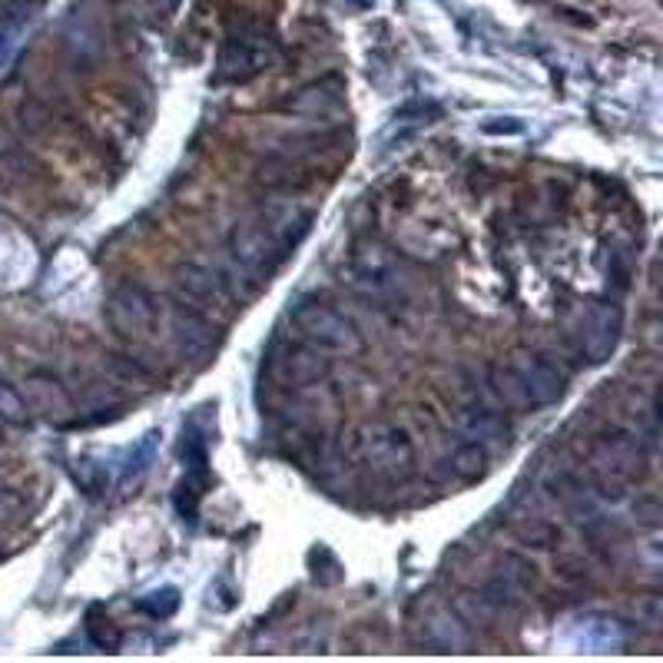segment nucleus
<instances>
[{
    "instance_id": "15",
    "label": "nucleus",
    "mask_w": 663,
    "mask_h": 663,
    "mask_svg": "<svg viewBox=\"0 0 663 663\" xmlns=\"http://www.w3.org/2000/svg\"><path fill=\"white\" fill-rule=\"evenodd\" d=\"M458 428H461L464 438L478 441V445L498 441V438L505 435V422L498 418V412H492V409L482 405V402H464V405H461V412H458Z\"/></svg>"
},
{
    "instance_id": "18",
    "label": "nucleus",
    "mask_w": 663,
    "mask_h": 663,
    "mask_svg": "<svg viewBox=\"0 0 663 663\" xmlns=\"http://www.w3.org/2000/svg\"><path fill=\"white\" fill-rule=\"evenodd\" d=\"M448 464H451V478H454V482L471 485V482H478V478L485 475L488 451H485V445H478V441H467V445H461V448L451 454Z\"/></svg>"
},
{
    "instance_id": "14",
    "label": "nucleus",
    "mask_w": 663,
    "mask_h": 663,
    "mask_svg": "<svg viewBox=\"0 0 663 663\" xmlns=\"http://www.w3.org/2000/svg\"><path fill=\"white\" fill-rule=\"evenodd\" d=\"M488 386H492L495 399L505 409H511V412H531L534 409V402H531V395H528V389L521 382V375L511 368V362H495L488 368Z\"/></svg>"
},
{
    "instance_id": "17",
    "label": "nucleus",
    "mask_w": 663,
    "mask_h": 663,
    "mask_svg": "<svg viewBox=\"0 0 663 663\" xmlns=\"http://www.w3.org/2000/svg\"><path fill=\"white\" fill-rule=\"evenodd\" d=\"M511 534H514L524 547H550V544H557V537H560L557 524H550L544 514H531V511L511 518Z\"/></svg>"
},
{
    "instance_id": "22",
    "label": "nucleus",
    "mask_w": 663,
    "mask_h": 663,
    "mask_svg": "<svg viewBox=\"0 0 663 663\" xmlns=\"http://www.w3.org/2000/svg\"><path fill=\"white\" fill-rule=\"evenodd\" d=\"M90 637H93V643L104 647V650H117V643H120L117 627H114L110 620H100L97 614L90 617Z\"/></svg>"
},
{
    "instance_id": "3",
    "label": "nucleus",
    "mask_w": 663,
    "mask_h": 663,
    "mask_svg": "<svg viewBox=\"0 0 663 663\" xmlns=\"http://www.w3.org/2000/svg\"><path fill=\"white\" fill-rule=\"evenodd\" d=\"M362 461L386 482H409L415 471V445L405 428L378 425L362 438Z\"/></svg>"
},
{
    "instance_id": "5",
    "label": "nucleus",
    "mask_w": 663,
    "mask_h": 663,
    "mask_svg": "<svg viewBox=\"0 0 663 663\" xmlns=\"http://www.w3.org/2000/svg\"><path fill=\"white\" fill-rule=\"evenodd\" d=\"M229 252H233L236 265L246 275L262 279V275H269L275 269V262L282 256V246H279V239L265 226H259V223H239L233 229V236H229Z\"/></svg>"
},
{
    "instance_id": "19",
    "label": "nucleus",
    "mask_w": 663,
    "mask_h": 663,
    "mask_svg": "<svg viewBox=\"0 0 663 663\" xmlns=\"http://www.w3.org/2000/svg\"><path fill=\"white\" fill-rule=\"evenodd\" d=\"M107 371L117 378V382L120 386H140V389H153V382H156V378H153V371L143 365V362H137L133 355H107Z\"/></svg>"
},
{
    "instance_id": "1",
    "label": "nucleus",
    "mask_w": 663,
    "mask_h": 663,
    "mask_svg": "<svg viewBox=\"0 0 663 663\" xmlns=\"http://www.w3.org/2000/svg\"><path fill=\"white\" fill-rule=\"evenodd\" d=\"M588 471L601 501H624L630 485L640 482L647 471V454L640 438H634L630 431H611L597 438V445L591 448Z\"/></svg>"
},
{
    "instance_id": "2",
    "label": "nucleus",
    "mask_w": 663,
    "mask_h": 663,
    "mask_svg": "<svg viewBox=\"0 0 663 663\" xmlns=\"http://www.w3.org/2000/svg\"><path fill=\"white\" fill-rule=\"evenodd\" d=\"M293 322H296V329L303 332V339H306L312 348L325 352V355H355V352L362 348L358 329H355L339 309H332V306L322 303V299H306V303H299L296 312H293Z\"/></svg>"
},
{
    "instance_id": "11",
    "label": "nucleus",
    "mask_w": 663,
    "mask_h": 663,
    "mask_svg": "<svg viewBox=\"0 0 663 663\" xmlns=\"http://www.w3.org/2000/svg\"><path fill=\"white\" fill-rule=\"evenodd\" d=\"M166 319H169V335H173V342L186 352V355H203L210 345H213V322L200 312V309H193V306H173L169 312H166Z\"/></svg>"
},
{
    "instance_id": "6",
    "label": "nucleus",
    "mask_w": 663,
    "mask_h": 663,
    "mask_svg": "<svg viewBox=\"0 0 663 663\" xmlns=\"http://www.w3.org/2000/svg\"><path fill=\"white\" fill-rule=\"evenodd\" d=\"M511 368L521 375V382H524L534 409L560 402V395H564V375L541 352H514Z\"/></svg>"
},
{
    "instance_id": "4",
    "label": "nucleus",
    "mask_w": 663,
    "mask_h": 663,
    "mask_svg": "<svg viewBox=\"0 0 663 663\" xmlns=\"http://www.w3.org/2000/svg\"><path fill=\"white\" fill-rule=\"evenodd\" d=\"M156 319H159L156 299L143 286H137V282H123L107 299V322L123 339H146L156 329Z\"/></svg>"
},
{
    "instance_id": "13",
    "label": "nucleus",
    "mask_w": 663,
    "mask_h": 663,
    "mask_svg": "<svg viewBox=\"0 0 663 663\" xmlns=\"http://www.w3.org/2000/svg\"><path fill=\"white\" fill-rule=\"evenodd\" d=\"M395 269H399V262H395V256L382 242L365 239V242H358L352 249V272L362 282H368V286H375V289L389 286V282L395 279Z\"/></svg>"
},
{
    "instance_id": "8",
    "label": "nucleus",
    "mask_w": 663,
    "mask_h": 663,
    "mask_svg": "<svg viewBox=\"0 0 663 663\" xmlns=\"http://www.w3.org/2000/svg\"><path fill=\"white\" fill-rule=\"evenodd\" d=\"M176 289L193 309H226L229 306L223 279L200 262H186L176 269Z\"/></svg>"
},
{
    "instance_id": "9",
    "label": "nucleus",
    "mask_w": 663,
    "mask_h": 663,
    "mask_svg": "<svg viewBox=\"0 0 663 663\" xmlns=\"http://www.w3.org/2000/svg\"><path fill=\"white\" fill-rule=\"evenodd\" d=\"M620 339V312L614 306H591L581 322V352L588 362H607Z\"/></svg>"
},
{
    "instance_id": "12",
    "label": "nucleus",
    "mask_w": 663,
    "mask_h": 663,
    "mask_svg": "<svg viewBox=\"0 0 663 663\" xmlns=\"http://www.w3.org/2000/svg\"><path fill=\"white\" fill-rule=\"evenodd\" d=\"M332 371V362L325 358V352L319 348H289L286 355L279 358V375L282 382L293 386V389H309V386H319L325 382Z\"/></svg>"
},
{
    "instance_id": "21",
    "label": "nucleus",
    "mask_w": 663,
    "mask_h": 663,
    "mask_svg": "<svg viewBox=\"0 0 663 663\" xmlns=\"http://www.w3.org/2000/svg\"><path fill=\"white\" fill-rule=\"evenodd\" d=\"M150 617H169L176 607H179V594L169 588V591H156V594H150V597H143V604H140Z\"/></svg>"
},
{
    "instance_id": "20",
    "label": "nucleus",
    "mask_w": 663,
    "mask_h": 663,
    "mask_svg": "<svg viewBox=\"0 0 663 663\" xmlns=\"http://www.w3.org/2000/svg\"><path fill=\"white\" fill-rule=\"evenodd\" d=\"M0 422L4 425H14V428H24L31 422V409L24 402V395L0 378Z\"/></svg>"
},
{
    "instance_id": "7",
    "label": "nucleus",
    "mask_w": 663,
    "mask_h": 663,
    "mask_svg": "<svg viewBox=\"0 0 663 663\" xmlns=\"http://www.w3.org/2000/svg\"><path fill=\"white\" fill-rule=\"evenodd\" d=\"M21 395H24L31 415H40L50 425H67L73 418V399H70V392L60 386V378H54L47 371L31 375L27 382H24Z\"/></svg>"
},
{
    "instance_id": "10",
    "label": "nucleus",
    "mask_w": 663,
    "mask_h": 663,
    "mask_svg": "<svg viewBox=\"0 0 663 663\" xmlns=\"http://www.w3.org/2000/svg\"><path fill=\"white\" fill-rule=\"evenodd\" d=\"M418 640L428 650L438 653H451V650H464L467 647V624L458 617V611L448 607H435L422 617L418 624Z\"/></svg>"
},
{
    "instance_id": "16",
    "label": "nucleus",
    "mask_w": 663,
    "mask_h": 663,
    "mask_svg": "<svg viewBox=\"0 0 663 663\" xmlns=\"http://www.w3.org/2000/svg\"><path fill=\"white\" fill-rule=\"evenodd\" d=\"M498 584H505L511 594L524 597L534 584H537V564L524 554H505L501 564H498V575H495Z\"/></svg>"
}]
</instances>
